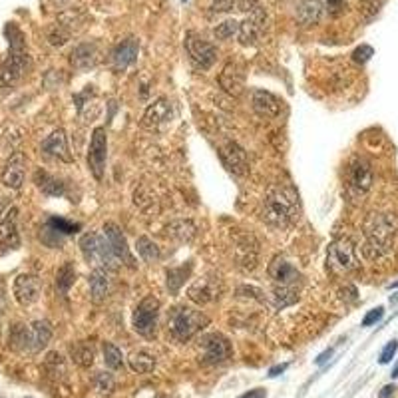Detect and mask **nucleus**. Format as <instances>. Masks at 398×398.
<instances>
[{"instance_id": "nucleus-43", "label": "nucleus", "mask_w": 398, "mask_h": 398, "mask_svg": "<svg viewBox=\"0 0 398 398\" xmlns=\"http://www.w3.org/2000/svg\"><path fill=\"white\" fill-rule=\"evenodd\" d=\"M46 369L50 370V374L60 376V374H66V367H64V360L58 353H50L46 356Z\"/></svg>"}, {"instance_id": "nucleus-27", "label": "nucleus", "mask_w": 398, "mask_h": 398, "mask_svg": "<svg viewBox=\"0 0 398 398\" xmlns=\"http://www.w3.org/2000/svg\"><path fill=\"white\" fill-rule=\"evenodd\" d=\"M269 277L275 281V285H291V287H297L301 281V273H298L289 261H285L281 257H275L269 263Z\"/></svg>"}, {"instance_id": "nucleus-28", "label": "nucleus", "mask_w": 398, "mask_h": 398, "mask_svg": "<svg viewBox=\"0 0 398 398\" xmlns=\"http://www.w3.org/2000/svg\"><path fill=\"white\" fill-rule=\"evenodd\" d=\"M325 0H301L297 4V20L301 26H313L321 20Z\"/></svg>"}, {"instance_id": "nucleus-39", "label": "nucleus", "mask_w": 398, "mask_h": 398, "mask_svg": "<svg viewBox=\"0 0 398 398\" xmlns=\"http://www.w3.org/2000/svg\"><path fill=\"white\" fill-rule=\"evenodd\" d=\"M104 363L110 370H120L124 369V356H122V351L112 344V342H106L104 344Z\"/></svg>"}, {"instance_id": "nucleus-12", "label": "nucleus", "mask_w": 398, "mask_h": 398, "mask_svg": "<svg viewBox=\"0 0 398 398\" xmlns=\"http://www.w3.org/2000/svg\"><path fill=\"white\" fill-rule=\"evenodd\" d=\"M171 118H173V106H171V102L166 96H161V98H157L156 102H152L145 108L142 118V126L148 129L159 132V129H164L170 124Z\"/></svg>"}, {"instance_id": "nucleus-45", "label": "nucleus", "mask_w": 398, "mask_h": 398, "mask_svg": "<svg viewBox=\"0 0 398 398\" xmlns=\"http://www.w3.org/2000/svg\"><path fill=\"white\" fill-rule=\"evenodd\" d=\"M372 54H374L372 46H369V44H360L355 52H353V60H355L356 64H367Z\"/></svg>"}, {"instance_id": "nucleus-53", "label": "nucleus", "mask_w": 398, "mask_h": 398, "mask_svg": "<svg viewBox=\"0 0 398 398\" xmlns=\"http://www.w3.org/2000/svg\"><path fill=\"white\" fill-rule=\"evenodd\" d=\"M331 356H333V349H328V351H325L323 355L319 356V358H317V365H325V363H327Z\"/></svg>"}, {"instance_id": "nucleus-51", "label": "nucleus", "mask_w": 398, "mask_h": 398, "mask_svg": "<svg viewBox=\"0 0 398 398\" xmlns=\"http://www.w3.org/2000/svg\"><path fill=\"white\" fill-rule=\"evenodd\" d=\"M287 369H289V365H287V363H283V365H275V367H271L269 369V376L271 379H275V376L283 374Z\"/></svg>"}, {"instance_id": "nucleus-3", "label": "nucleus", "mask_w": 398, "mask_h": 398, "mask_svg": "<svg viewBox=\"0 0 398 398\" xmlns=\"http://www.w3.org/2000/svg\"><path fill=\"white\" fill-rule=\"evenodd\" d=\"M6 36L10 44V54L0 64V96L10 92L30 68V56L26 52V44L22 32L15 24H6Z\"/></svg>"}, {"instance_id": "nucleus-49", "label": "nucleus", "mask_w": 398, "mask_h": 398, "mask_svg": "<svg viewBox=\"0 0 398 398\" xmlns=\"http://www.w3.org/2000/svg\"><path fill=\"white\" fill-rule=\"evenodd\" d=\"M235 6V0H215L212 4V15H217V13H228Z\"/></svg>"}, {"instance_id": "nucleus-9", "label": "nucleus", "mask_w": 398, "mask_h": 398, "mask_svg": "<svg viewBox=\"0 0 398 398\" xmlns=\"http://www.w3.org/2000/svg\"><path fill=\"white\" fill-rule=\"evenodd\" d=\"M199 349H201V356L199 360L203 365H217V363H225L229 356L233 355L231 342L219 335V333H207L199 339Z\"/></svg>"}, {"instance_id": "nucleus-2", "label": "nucleus", "mask_w": 398, "mask_h": 398, "mask_svg": "<svg viewBox=\"0 0 398 398\" xmlns=\"http://www.w3.org/2000/svg\"><path fill=\"white\" fill-rule=\"evenodd\" d=\"M398 223L392 215L388 214H370L365 219L363 233H365V243H363V253L370 261L383 259L395 245Z\"/></svg>"}, {"instance_id": "nucleus-16", "label": "nucleus", "mask_w": 398, "mask_h": 398, "mask_svg": "<svg viewBox=\"0 0 398 398\" xmlns=\"http://www.w3.org/2000/svg\"><path fill=\"white\" fill-rule=\"evenodd\" d=\"M235 263L243 271H253L257 267V263H259V243L251 233L237 237V241H235Z\"/></svg>"}, {"instance_id": "nucleus-37", "label": "nucleus", "mask_w": 398, "mask_h": 398, "mask_svg": "<svg viewBox=\"0 0 398 398\" xmlns=\"http://www.w3.org/2000/svg\"><path fill=\"white\" fill-rule=\"evenodd\" d=\"M191 263L187 265H182V267H173V269H168V289L170 293H177L182 289V285L185 283V277H189L191 273Z\"/></svg>"}, {"instance_id": "nucleus-33", "label": "nucleus", "mask_w": 398, "mask_h": 398, "mask_svg": "<svg viewBox=\"0 0 398 398\" xmlns=\"http://www.w3.org/2000/svg\"><path fill=\"white\" fill-rule=\"evenodd\" d=\"M76 283V269L72 263H64L56 273V291L60 297H66L72 285Z\"/></svg>"}, {"instance_id": "nucleus-47", "label": "nucleus", "mask_w": 398, "mask_h": 398, "mask_svg": "<svg viewBox=\"0 0 398 398\" xmlns=\"http://www.w3.org/2000/svg\"><path fill=\"white\" fill-rule=\"evenodd\" d=\"M347 8V0H325V10L331 16H339Z\"/></svg>"}, {"instance_id": "nucleus-19", "label": "nucleus", "mask_w": 398, "mask_h": 398, "mask_svg": "<svg viewBox=\"0 0 398 398\" xmlns=\"http://www.w3.org/2000/svg\"><path fill=\"white\" fill-rule=\"evenodd\" d=\"M219 157L223 161V166L228 168L231 173L235 175H243L249 170V159H247V152L243 150L239 143L225 142L219 148Z\"/></svg>"}, {"instance_id": "nucleus-6", "label": "nucleus", "mask_w": 398, "mask_h": 398, "mask_svg": "<svg viewBox=\"0 0 398 398\" xmlns=\"http://www.w3.org/2000/svg\"><path fill=\"white\" fill-rule=\"evenodd\" d=\"M358 265L355 243L349 237H339L328 245L327 267L333 273H351L358 269Z\"/></svg>"}, {"instance_id": "nucleus-36", "label": "nucleus", "mask_w": 398, "mask_h": 398, "mask_svg": "<svg viewBox=\"0 0 398 398\" xmlns=\"http://www.w3.org/2000/svg\"><path fill=\"white\" fill-rule=\"evenodd\" d=\"M129 367L134 372H140V374H148L156 369V356L148 351H138L129 356Z\"/></svg>"}, {"instance_id": "nucleus-38", "label": "nucleus", "mask_w": 398, "mask_h": 398, "mask_svg": "<svg viewBox=\"0 0 398 398\" xmlns=\"http://www.w3.org/2000/svg\"><path fill=\"white\" fill-rule=\"evenodd\" d=\"M46 36H48V42L52 44V46H56V48H60V46H64V44L72 38V30L68 29L64 22L58 20L56 24H52V26L48 29Z\"/></svg>"}, {"instance_id": "nucleus-25", "label": "nucleus", "mask_w": 398, "mask_h": 398, "mask_svg": "<svg viewBox=\"0 0 398 398\" xmlns=\"http://www.w3.org/2000/svg\"><path fill=\"white\" fill-rule=\"evenodd\" d=\"M70 62H72V66L80 72H86V70H92V68H96V66H98V62H100L98 46H96L94 42L78 44V46L72 50Z\"/></svg>"}, {"instance_id": "nucleus-22", "label": "nucleus", "mask_w": 398, "mask_h": 398, "mask_svg": "<svg viewBox=\"0 0 398 398\" xmlns=\"http://www.w3.org/2000/svg\"><path fill=\"white\" fill-rule=\"evenodd\" d=\"M374 182V175H372V168L367 159L363 157H356L353 159L351 168H349V184L355 189L356 193H367Z\"/></svg>"}, {"instance_id": "nucleus-34", "label": "nucleus", "mask_w": 398, "mask_h": 398, "mask_svg": "<svg viewBox=\"0 0 398 398\" xmlns=\"http://www.w3.org/2000/svg\"><path fill=\"white\" fill-rule=\"evenodd\" d=\"M70 356L78 367L88 369L94 363V349L90 342H74L70 347Z\"/></svg>"}, {"instance_id": "nucleus-32", "label": "nucleus", "mask_w": 398, "mask_h": 398, "mask_svg": "<svg viewBox=\"0 0 398 398\" xmlns=\"http://www.w3.org/2000/svg\"><path fill=\"white\" fill-rule=\"evenodd\" d=\"M166 231H168V237H171V239H175V241L180 243H189L193 237H196V233H198V229L193 225V221H189V219L171 221Z\"/></svg>"}, {"instance_id": "nucleus-10", "label": "nucleus", "mask_w": 398, "mask_h": 398, "mask_svg": "<svg viewBox=\"0 0 398 398\" xmlns=\"http://www.w3.org/2000/svg\"><path fill=\"white\" fill-rule=\"evenodd\" d=\"M265 29H267V10L261 6V4H255L251 10H249V16L239 22V42L243 46H253L261 40V36L265 34Z\"/></svg>"}, {"instance_id": "nucleus-54", "label": "nucleus", "mask_w": 398, "mask_h": 398, "mask_svg": "<svg viewBox=\"0 0 398 398\" xmlns=\"http://www.w3.org/2000/svg\"><path fill=\"white\" fill-rule=\"evenodd\" d=\"M390 376H392V379H398V365L395 367V370H392V374H390Z\"/></svg>"}, {"instance_id": "nucleus-8", "label": "nucleus", "mask_w": 398, "mask_h": 398, "mask_svg": "<svg viewBox=\"0 0 398 398\" xmlns=\"http://www.w3.org/2000/svg\"><path fill=\"white\" fill-rule=\"evenodd\" d=\"M184 44L187 56L198 70H209L214 66L215 58H217V48L214 44L199 38L196 32H187Z\"/></svg>"}, {"instance_id": "nucleus-21", "label": "nucleus", "mask_w": 398, "mask_h": 398, "mask_svg": "<svg viewBox=\"0 0 398 398\" xmlns=\"http://www.w3.org/2000/svg\"><path fill=\"white\" fill-rule=\"evenodd\" d=\"M24 177H26V157L24 154L16 152L6 161L4 170L0 173V182L10 189H20L24 185Z\"/></svg>"}, {"instance_id": "nucleus-15", "label": "nucleus", "mask_w": 398, "mask_h": 398, "mask_svg": "<svg viewBox=\"0 0 398 398\" xmlns=\"http://www.w3.org/2000/svg\"><path fill=\"white\" fill-rule=\"evenodd\" d=\"M42 154L46 157H52L58 161H64V164H72L74 157H72L70 145H68V136L62 128L54 129L46 140L42 142Z\"/></svg>"}, {"instance_id": "nucleus-20", "label": "nucleus", "mask_w": 398, "mask_h": 398, "mask_svg": "<svg viewBox=\"0 0 398 398\" xmlns=\"http://www.w3.org/2000/svg\"><path fill=\"white\" fill-rule=\"evenodd\" d=\"M138 54H140V40L134 38V36L116 44V48L112 50V56H110L114 70H128L129 66L138 60Z\"/></svg>"}, {"instance_id": "nucleus-48", "label": "nucleus", "mask_w": 398, "mask_h": 398, "mask_svg": "<svg viewBox=\"0 0 398 398\" xmlns=\"http://www.w3.org/2000/svg\"><path fill=\"white\" fill-rule=\"evenodd\" d=\"M383 315H384L383 307H376V309L369 311V313L365 315V319H363V327H372L374 323H379V321L383 319Z\"/></svg>"}, {"instance_id": "nucleus-1", "label": "nucleus", "mask_w": 398, "mask_h": 398, "mask_svg": "<svg viewBox=\"0 0 398 398\" xmlns=\"http://www.w3.org/2000/svg\"><path fill=\"white\" fill-rule=\"evenodd\" d=\"M298 214L301 205L297 191L289 185H273L263 199L261 219L273 228L285 229L297 221Z\"/></svg>"}, {"instance_id": "nucleus-29", "label": "nucleus", "mask_w": 398, "mask_h": 398, "mask_svg": "<svg viewBox=\"0 0 398 398\" xmlns=\"http://www.w3.org/2000/svg\"><path fill=\"white\" fill-rule=\"evenodd\" d=\"M29 353H40L52 339V325L48 321H34L29 327Z\"/></svg>"}, {"instance_id": "nucleus-41", "label": "nucleus", "mask_w": 398, "mask_h": 398, "mask_svg": "<svg viewBox=\"0 0 398 398\" xmlns=\"http://www.w3.org/2000/svg\"><path fill=\"white\" fill-rule=\"evenodd\" d=\"M50 229H54L56 233H60L62 237H66V235H72V233H76L80 225L78 223H72L68 219H62V217H50L48 219V223H46Z\"/></svg>"}, {"instance_id": "nucleus-30", "label": "nucleus", "mask_w": 398, "mask_h": 398, "mask_svg": "<svg viewBox=\"0 0 398 398\" xmlns=\"http://www.w3.org/2000/svg\"><path fill=\"white\" fill-rule=\"evenodd\" d=\"M34 182L36 187L42 191L44 196H50V198H60L66 193V185L62 184V180H58L54 175H50L48 171L38 170L34 175Z\"/></svg>"}, {"instance_id": "nucleus-17", "label": "nucleus", "mask_w": 398, "mask_h": 398, "mask_svg": "<svg viewBox=\"0 0 398 398\" xmlns=\"http://www.w3.org/2000/svg\"><path fill=\"white\" fill-rule=\"evenodd\" d=\"M18 247H20L18 209L10 207L0 219V251H16Z\"/></svg>"}, {"instance_id": "nucleus-46", "label": "nucleus", "mask_w": 398, "mask_h": 398, "mask_svg": "<svg viewBox=\"0 0 398 398\" xmlns=\"http://www.w3.org/2000/svg\"><path fill=\"white\" fill-rule=\"evenodd\" d=\"M397 351H398V341H390L383 349V353H381V358H379V363H381V365H388V363L395 358Z\"/></svg>"}, {"instance_id": "nucleus-7", "label": "nucleus", "mask_w": 398, "mask_h": 398, "mask_svg": "<svg viewBox=\"0 0 398 398\" xmlns=\"http://www.w3.org/2000/svg\"><path fill=\"white\" fill-rule=\"evenodd\" d=\"M159 298L150 295L140 301V305L136 307V311L132 315V327L138 335H142L145 339L156 337L157 331V317H159Z\"/></svg>"}, {"instance_id": "nucleus-56", "label": "nucleus", "mask_w": 398, "mask_h": 398, "mask_svg": "<svg viewBox=\"0 0 398 398\" xmlns=\"http://www.w3.org/2000/svg\"><path fill=\"white\" fill-rule=\"evenodd\" d=\"M29 398H30V397H29Z\"/></svg>"}, {"instance_id": "nucleus-52", "label": "nucleus", "mask_w": 398, "mask_h": 398, "mask_svg": "<svg viewBox=\"0 0 398 398\" xmlns=\"http://www.w3.org/2000/svg\"><path fill=\"white\" fill-rule=\"evenodd\" d=\"M395 390H397V388H395L392 384H388V386H384L383 392H381V398H390V397H392V395H395Z\"/></svg>"}, {"instance_id": "nucleus-31", "label": "nucleus", "mask_w": 398, "mask_h": 398, "mask_svg": "<svg viewBox=\"0 0 398 398\" xmlns=\"http://www.w3.org/2000/svg\"><path fill=\"white\" fill-rule=\"evenodd\" d=\"M271 301H273V307H275L277 311L295 305L298 301L297 287H291V285H275V289L271 291Z\"/></svg>"}, {"instance_id": "nucleus-23", "label": "nucleus", "mask_w": 398, "mask_h": 398, "mask_svg": "<svg viewBox=\"0 0 398 398\" xmlns=\"http://www.w3.org/2000/svg\"><path fill=\"white\" fill-rule=\"evenodd\" d=\"M112 271L104 269V267H96V269L90 273V279H88V285H90V298L94 305H102L110 291H112Z\"/></svg>"}, {"instance_id": "nucleus-14", "label": "nucleus", "mask_w": 398, "mask_h": 398, "mask_svg": "<svg viewBox=\"0 0 398 398\" xmlns=\"http://www.w3.org/2000/svg\"><path fill=\"white\" fill-rule=\"evenodd\" d=\"M102 231H104V237H106V241L110 245V251H112V255L116 257V261H118V263L134 265V259H132V253H129L128 249L126 235L122 233L120 225L114 223V221H108V223H104Z\"/></svg>"}, {"instance_id": "nucleus-5", "label": "nucleus", "mask_w": 398, "mask_h": 398, "mask_svg": "<svg viewBox=\"0 0 398 398\" xmlns=\"http://www.w3.org/2000/svg\"><path fill=\"white\" fill-rule=\"evenodd\" d=\"M78 247H80V251H82V255H84L86 263L94 265V269H96V267H104V269L112 271L120 265V263L116 261V257L112 255L110 245H108L104 235H98V233H94V231H88V233H84V235L80 237Z\"/></svg>"}, {"instance_id": "nucleus-44", "label": "nucleus", "mask_w": 398, "mask_h": 398, "mask_svg": "<svg viewBox=\"0 0 398 398\" xmlns=\"http://www.w3.org/2000/svg\"><path fill=\"white\" fill-rule=\"evenodd\" d=\"M114 379H112V374H108V372H98L96 374V388H98L102 395H110L112 390H114Z\"/></svg>"}, {"instance_id": "nucleus-4", "label": "nucleus", "mask_w": 398, "mask_h": 398, "mask_svg": "<svg viewBox=\"0 0 398 398\" xmlns=\"http://www.w3.org/2000/svg\"><path fill=\"white\" fill-rule=\"evenodd\" d=\"M207 325H209L207 315H203L193 307H185V305L173 307L168 317V331L171 333V337L180 342L193 339L199 331Z\"/></svg>"}, {"instance_id": "nucleus-18", "label": "nucleus", "mask_w": 398, "mask_h": 398, "mask_svg": "<svg viewBox=\"0 0 398 398\" xmlns=\"http://www.w3.org/2000/svg\"><path fill=\"white\" fill-rule=\"evenodd\" d=\"M251 108L259 118L275 120L281 114L283 102L277 98L275 94L267 92V90H253L251 92Z\"/></svg>"}, {"instance_id": "nucleus-11", "label": "nucleus", "mask_w": 398, "mask_h": 398, "mask_svg": "<svg viewBox=\"0 0 398 398\" xmlns=\"http://www.w3.org/2000/svg\"><path fill=\"white\" fill-rule=\"evenodd\" d=\"M106 157H108V136L106 128L100 126L92 132V140L88 148V168L98 182L104 180L106 173Z\"/></svg>"}, {"instance_id": "nucleus-26", "label": "nucleus", "mask_w": 398, "mask_h": 398, "mask_svg": "<svg viewBox=\"0 0 398 398\" xmlns=\"http://www.w3.org/2000/svg\"><path fill=\"white\" fill-rule=\"evenodd\" d=\"M217 293H219V289H217L215 277H203V279H198L196 283L187 289V297L191 298L196 305H199V307L214 303L215 298L219 297Z\"/></svg>"}, {"instance_id": "nucleus-35", "label": "nucleus", "mask_w": 398, "mask_h": 398, "mask_svg": "<svg viewBox=\"0 0 398 398\" xmlns=\"http://www.w3.org/2000/svg\"><path fill=\"white\" fill-rule=\"evenodd\" d=\"M136 249H138V255L142 257L145 263H157V261L161 259V249H159L156 243L152 241L148 235L138 237Z\"/></svg>"}, {"instance_id": "nucleus-40", "label": "nucleus", "mask_w": 398, "mask_h": 398, "mask_svg": "<svg viewBox=\"0 0 398 398\" xmlns=\"http://www.w3.org/2000/svg\"><path fill=\"white\" fill-rule=\"evenodd\" d=\"M29 327L24 325H15L13 331H10V337H8V342L15 351H29Z\"/></svg>"}, {"instance_id": "nucleus-55", "label": "nucleus", "mask_w": 398, "mask_h": 398, "mask_svg": "<svg viewBox=\"0 0 398 398\" xmlns=\"http://www.w3.org/2000/svg\"><path fill=\"white\" fill-rule=\"evenodd\" d=\"M184 2H185V0H184Z\"/></svg>"}, {"instance_id": "nucleus-42", "label": "nucleus", "mask_w": 398, "mask_h": 398, "mask_svg": "<svg viewBox=\"0 0 398 398\" xmlns=\"http://www.w3.org/2000/svg\"><path fill=\"white\" fill-rule=\"evenodd\" d=\"M239 32V22L237 20H225L221 24H217L214 29V34L217 40H229Z\"/></svg>"}, {"instance_id": "nucleus-13", "label": "nucleus", "mask_w": 398, "mask_h": 398, "mask_svg": "<svg viewBox=\"0 0 398 398\" xmlns=\"http://www.w3.org/2000/svg\"><path fill=\"white\" fill-rule=\"evenodd\" d=\"M13 293L18 305L30 307L40 298V279L32 273H20L15 279Z\"/></svg>"}, {"instance_id": "nucleus-24", "label": "nucleus", "mask_w": 398, "mask_h": 398, "mask_svg": "<svg viewBox=\"0 0 398 398\" xmlns=\"http://www.w3.org/2000/svg\"><path fill=\"white\" fill-rule=\"evenodd\" d=\"M219 86L228 92L229 96L239 98L245 92V72H243L241 66L235 62H229L223 72L219 74Z\"/></svg>"}, {"instance_id": "nucleus-50", "label": "nucleus", "mask_w": 398, "mask_h": 398, "mask_svg": "<svg viewBox=\"0 0 398 398\" xmlns=\"http://www.w3.org/2000/svg\"><path fill=\"white\" fill-rule=\"evenodd\" d=\"M265 397H267V390H265V388H253V390L245 392V395H241L239 398H265Z\"/></svg>"}]
</instances>
